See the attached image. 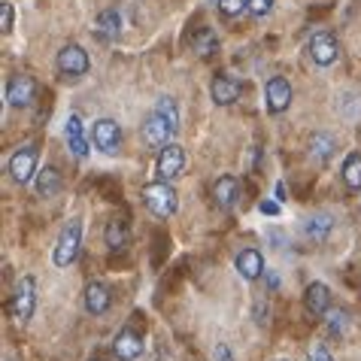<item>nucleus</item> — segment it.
Instances as JSON below:
<instances>
[{
    "instance_id": "nucleus-3",
    "label": "nucleus",
    "mask_w": 361,
    "mask_h": 361,
    "mask_svg": "<svg viewBox=\"0 0 361 361\" xmlns=\"http://www.w3.org/2000/svg\"><path fill=\"white\" fill-rule=\"evenodd\" d=\"M34 310H37V279L22 276L16 286V295H13V319L18 325H27Z\"/></svg>"
},
{
    "instance_id": "nucleus-21",
    "label": "nucleus",
    "mask_w": 361,
    "mask_h": 361,
    "mask_svg": "<svg viewBox=\"0 0 361 361\" xmlns=\"http://www.w3.org/2000/svg\"><path fill=\"white\" fill-rule=\"evenodd\" d=\"M97 34L109 39V43H116L118 34H122V16H118V9H104L97 16Z\"/></svg>"
},
{
    "instance_id": "nucleus-8",
    "label": "nucleus",
    "mask_w": 361,
    "mask_h": 361,
    "mask_svg": "<svg viewBox=\"0 0 361 361\" xmlns=\"http://www.w3.org/2000/svg\"><path fill=\"white\" fill-rule=\"evenodd\" d=\"M34 100H37V82H34V76L16 73V76L6 82V104H9V106L22 109V106H31Z\"/></svg>"
},
{
    "instance_id": "nucleus-36",
    "label": "nucleus",
    "mask_w": 361,
    "mask_h": 361,
    "mask_svg": "<svg viewBox=\"0 0 361 361\" xmlns=\"http://www.w3.org/2000/svg\"><path fill=\"white\" fill-rule=\"evenodd\" d=\"M92 361H104V358H92Z\"/></svg>"
},
{
    "instance_id": "nucleus-22",
    "label": "nucleus",
    "mask_w": 361,
    "mask_h": 361,
    "mask_svg": "<svg viewBox=\"0 0 361 361\" xmlns=\"http://www.w3.org/2000/svg\"><path fill=\"white\" fill-rule=\"evenodd\" d=\"M192 46L200 58H209V55L219 52V37H216L213 27H200V31L192 37Z\"/></svg>"
},
{
    "instance_id": "nucleus-15",
    "label": "nucleus",
    "mask_w": 361,
    "mask_h": 361,
    "mask_svg": "<svg viewBox=\"0 0 361 361\" xmlns=\"http://www.w3.org/2000/svg\"><path fill=\"white\" fill-rule=\"evenodd\" d=\"M240 94H243V85L237 82V79H231V76H216L213 79V85H209V97L216 100L219 106H231V104H237Z\"/></svg>"
},
{
    "instance_id": "nucleus-16",
    "label": "nucleus",
    "mask_w": 361,
    "mask_h": 361,
    "mask_svg": "<svg viewBox=\"0 0 361 361\" xmlns=\"http://www.w3.org/2000/svg\"><path fill=\"white\" fill-rule=\"evenodd\" d=\"M82 304H85V313H92V316H104L109 304H113V292L104 286V283H88L85 286V298H82Z\"/></svg>"
},
{
    "instance_id": "nucleus-38",
    "label": "nucleus",
    "mask_w": 361,
    "mask_h": 361,
    "mask_svg": "<svg viewBox=\"0 0 361 361\" xmlns=\"http://www.w3.org/2000/svg\"><path fill=\"white\" fill-rule=\"evenodd\" d=\"M6 361H9V358H6Z\"/></svg>"
},
{
    "instance_id": "nucleus-20",
    "label": "nucleus",
    "mask_w": 361,
    "mask_h": 361,
    "mask_svg": "<svg viewBox=\"0 0 361 361\" xmlns=\"http://www.w3.org/2000/svg\"><path fill=\"white\" fill-rule=\"evenodd\" d=\"M334 152H337V140L331 137V134H313L310 137V155L316 158L319 164H328L331 158H334Z\"/></svg>"
},
{
    "instance_id": "nucleus-32",
    "label": "nucleus",
    "mask_w": 361,
    "mask_h": 361,
    "mask_svg": "<svg viewBox=\"0 0 361 361\" xmlns=\"http://www.w3.org/2000/svg\"><path fill=\"white\" fill-rule=\"evenodd\" d=\"M213 361H237V358L231 355L228 343H216V346H213Z\"/></svg>"
},
{
    "instance_id": "nucleus-10",
    "label": "nucleus",
    "mask_w": 361,
    "mask_h": 361,
    "mask_svg": "<svg viewBox=\"0 0 361 361\" xmlns=\"http://www.w3.org/2000/svg\"><path fill=\"white\" fill-rule=\"evenodd\" d=\"M264 97L270 113H286L288 104H292V82L286 76H270L264 85Z\"/></svg>"
},
{
    "instance_id": "nucleus-9",
    "label": "nucleus",
    "mask_w": 361,
    "mask_h": 361,
    "mask_svg": "<svg viewBox=\"0 0 361 361\" xmlns=\"http://www.w3.org/2000/svg\"><path fill=\"white\" fill-rule=\"evenodd\" d=\"M185 167V149L176 146V143H167L164 149H158V161H155V170H158V179H176L183 173Z\"/></svg>"
},
{
    "instance_id": "nucleus-35",
    "label": "nucleus",
    "mask_w": 361,
    "mask_h": 361,
    "mask_svg": "<svg viewBox=\"0 0 361 361\" xmlns=\"http://www.w3.org/2000/svg\"><path fill=\"white\" fill-rule=\"evenodd\" d=\"M276 200H286V185H283V183L276 185Z\"/></svg>"
},
{
    "instance_id": "nucleus-27",
    "label": "nucleus",
    "mask_w": 361,
    "mask_h": 361,
    "mask_svg": "<svg viewBox=\"0 0 361 361\" xmlns=\"http://www.w3.org/2000/svg\"><path fill=\"white\" fill-rule=\"evenodd\" d=\"M64 137H67V140H73V137H85V131H82V118H79L76 113H73V116H67Z\"/></svg>"
},
{
    "instance_id": "nucleus-13",
    "label": "nucleus",
    "mask_w": 361,
    "mask_h": 361,
    "mask_svg": "<svg viewBox=\"0 0 361 361\" xmlns=\"http://www.w3.org/2000/svg\"><path fill=\"white\" fill-rule=\"evenodd\" d=\"M240 192H243V185H240V179L231 176V173H222L213 183V200H216V207H222V209L234 207L240 200Z\"/></svg>"
},
{
    "instance_id": "nucleus-11",
    "label": "nucleus",
    "mask_w": 361,
    "mask_h": 361,
    "mask_svg": "<svg viewBox=\"0 0 361 361\" xmlns=\"http://www.w3.org/2000/svg\"><path fill=\"white\" fill-rule=\"evenodd\" d=\"M113 355L118 361H134V358H140V355H143V334L134 331V328H122L116 334V340H113Z\"/></svg>"
},
{
    "instance_id": "nucleus-28",
    "label": "nucleus",
    "mask_w": 361,
    "mask_h": 361,
    "mask_svg": "<svg viewBox=\"0 0 361 361\" xmlns=\"http://www.w3.org/2000/svg\"><path fill=\"white\" fill-rule=\"evenodd\" d=\"M0 31L4 34L13 31V4H6V0L0 4Z\"/></svg>"
},
{
    "instance_id": "nucleus-26",
    "label": "nucleus",
    "mask_w": 361,
    "mask_h": 361,
    "mask_svg": "<svg viewBox=\"0 0 361 361\" xmlns=\"http://www.w3.org/2000/svg\"><path fill=\"white\" fill-rule=\"evenodd\" d=\"M155 109H158V113H161L164 118H170V122H173V125L179 128V106H176V100H173V97H161V100H158V104H155Z\"/></svg>"
},
{
    "instance_id": "nucleus-33",
    "label": "nucleus",
    "mask_w": 361,
    "mask_h": 361,
    "mask_svg": "<svg viewBox=\"0 0 361 361\" xmlns=\"http://www.w3.org/2000/svg\"><path fill=\"white\" fill-rule=\"evenodd\" d=\"M258 209H262L264 216H276V213H279V207L274 204V200H262V204H258Z\"/></svg>"
},
{
    "instance_id": "nucleus-25",
    "label": "nucleus",
    "mask_w": 361,
    "mask_h": 361,
    "mask_svg": "<svg viewBox=\"0 0 361 361\" xmlns=\"http://www.w3.org/2000/svg\"><path fill=\"white\" fill-rule=\"evenodd\" d=\"M249 9V0H219V13L225 18H237Z\"/></svg>"
},
{
    "instance_id": "nucleus-1",
    "label": "nucleus",
    "mask_w": 361,
    "mask_h": 361,
    "mask_svg": "<svg viewBox=\"0 0 361 361\" xmlns=\"http://www.w3.org/2000/svg\"><path fill=\"white\" fill-rule=\"evenodd\" d=\"M143 204L155 219H170L176 213L179 200H176V188L167 183V179H158V183H149L143 188Z\"/></svg>"
},
{
    "instance_id": "nucleus-12",
    "label": "nucleus",
    "mask_w": 361,
    "mask_h": 361,
    "mask_svg": "<svg viewBox=\"0 0 361 361\" xmlns=\"http://www.w3.org/2000/svg\"><path fill=\"white\" fill-rule=\"evenodd\" d=\"M310 58L319 67H331L340 58V43L334 34H316L310 39Z\"/></svg>"
},
{
    "instance_id": "nucleus-18",
    "label": "nucleus",
    "mask_w": 361,
    "mask_h": 361,
    "mask_svg": "<svg viewBox=\"0 0 361 361\" xmlns=\"http://www.w3.org/2000/svg\"><path fill=\"white\" fill-rule=\"evenodd\" d=\"M331 231H334V216H328V213H313V216L304 219V234L313 240V243H325Z\"/></svg>"
},
{
    "instance_id": "nucleus-23",
    "label": "nucleus",
    "mask_w": 361,
    "mask_h": 361,
    "mask_svg": "<svg viewBox=\"0 0 361 361\" xmlns=\"http://www.w3.org/2000/svg\"><path fill=\"white\" fill-rule=\"evenodd\" d=\"M104 243L113 249V252H118V249H125L128 246V228H125V222H118V219H113V222L106 225V231H104Z\"/></svg>"
},
{
    "instance_id": "nucleus-37",
    "label": "nucleus",
    "mask_w": 361,
    "mask_h": 361,
    "mask_svg": "<svg viewBox=\"0 0 361 361\" xmlns=\"http://www.w3.org/2000/svg\"><path fill=\"white\" fill-rule=\"evenodd\" d=\"M276 361H288V358H276Z\"/></svg>"
},
{
    "instance_id": "nucleus-19",
    "label": "nucleus",
    "mask_w": 361,
    "mask_h": 361,
    "mask_svg": "<svg viewBox=\"0 0 361 361\" xmlns=\"http://www.w3.org/2000/svg\"><path fill=\"white\" fill-rule=\"evenodd\" d=\"M34 188H37V195H39V197H55L58 192H61V173H58L55 167H43V170H37V176H34Z\"/></svg>"
},
{
    "instance_id": "nucleus-34",
    "label": "nucleus",
    "mask_w": 361,
    "mask_h": 361,
    "mask_svg": "<svg viewBox=\"0 0 361 361\" xmlns=\"http://www.w3.org/2000/svg\"><path fill=\"white\" fill-rule=\"evenodd\" d=\"M264 276H267V286H270V288L279 286V276H276V274H264Z\"/></svg>"
},
{
    "instance_id": "nucleus-4",
    "label": "nucleus",
    "mask_w": 361,
    "mask_h": 361,
    "mask_svg": "<svg viewBox=\"0 0 361 361\" xmlns=\"http://www.w3.org/2000/svg\"><path fill=\"white\" fill-rule=\"evenodd\" d=\"M37 161H39V152H37L34 143L16 149L13 158H9V176H13V183H18V185L31 183L37 176Z\"/></svg>"
},
{
    "instance_id": "nucleus-17",
    "label": "nucleus",
    "mask_w": 361,
    "mask_h": 361,
    "mask_svg": "<svg viewBox=\"0 0 361 361\" xmlns=\"http://www.w3.org/2000/svg\"><path fill=\"white\" fill-rule=\"evenodd\" d=\"M304 307L310 310V316H325L331 310V288L325 283H310L304 292Z\"/></svg>"
},
{
    "instance_id": "nucleus-31",
    "label": "nucleus",
    "mask_w": 361,
    "mask_h": 361,
    "mask_svg": "<svg viewBox=\"0 0 361 361\" xmlns=\"http://www.w3.org/2000/svg\"><path fill=\"white\" fill-rule=\"evenodd\" d=\"M307 361H334V355H331L328 349H325L322 343H319V346H313V349L307 353Z\"/></svg>"
},
{
    "instance_id": "nucleus-14",
    "label": "nucleus",
    "mask_w": 361,
    "mask_h": 361,
    "mask_svg": "<svg viewBox=\"0 0 361 361\" xmlns=\"http://www.w3.org/2000/svg\"><path fill=\"white\" fill-rule=\"evenodd\" d=\"M234 264H237V274L243 279H249V283H255V279H262L267 274V270H264V255L258 252V249H252V246L243 249V252L237 255Z\"/></svg>"
},
{
    "instance_id": "nucleus-5",
    "label": "nucleus",
    "mask_w": 361,
    "mask_h": 361,
    "mask_svg": "<svg viewBox=\"0 0 361 361\" xmlns=\"http://www.w3.org/2000/svg\"><path fill=\"white\" fill-rule=\"evenodd\" d=\"M88 67H92V58H88V52L79 43L61 46V52H58V70H61L64 76L79 79L88 73Z\"/></svg>"
},
{
    "instance_id": "nucleus-29",
    "label": "nucleus",
    "mask_w": 361,
    "mask_h": 361,
    "mask_svg": "<svg viewBox=\"0 0 361 361\" xmlns=\"http://www.w3.org/2000/svg\"><path fill=\"white\" fill-rule=\"evenodd\" d=\"M67 149L73 152L76 158H85L88 155V140L85 137H73V140H67Z\"/></svg>"
},
{
    "instance_id": "nucleus-24",
    "label": "nucleus",
    "mask_w": 361,
    "mask_h": 361,
    "mask_svg": "<svg viewBox=\"0 0 361 361\" xmlns=\"http://www.w3.org/2000/svg\"><path fill=\"white\" fill-rule=\"evenodd\" d=\"M343 183L353 188V192H361V155L349 152L343 161Z\"/></svg>"
},
{
    "instance_id": "nucleus-2",
    "label": "nucleus",
    "mask_w": 361,
    "mask_h": 361,
    "mask_svg": "<svg viewBox=\"0 0 361 361\" xmlns=\"http://www.w3.org/2000/svg\"><path fill=\"white\" fill-rule=\"evenodd\" d=\"M79 246H82V222L79 219H70V222L61 228V234L55 240L52 249V262L55 267H70L79 255Z\"/></svg>"
},
{
    "instance_id": "nucleus-30",
    "label": "nucleus",
    "mask_w": 361,
    "mask_h": 361,
    "mask_svg": "<svg viewBox=\"0 0 361 361\" xmlns=\"http://www.w3.org/2000/svg\"><path fill=\"white\" fill-rule=\"evenodd\" d=\"M249 9L262 18V16H267L270 9H274V0H249Z\"/></svg>"
},
{
    "instance_id": "nucleus-6",
    "label": "nucleus",
    "mask_w": 361,
    "mask_h": 361,
    "mask_svg": "<svg viewBox=\"0 0 361 361\" xmlns=\"http://www.w3.org/2000/svg\"><path fill=\"white\" fill-rule=\"evenodd\" d=\"M179 131V128L170 122V118H164L158 109H152V116L146 118V125H143V140L152 149H164L167 143H173V134Z\"/></svg>"
},
{
    "instance_id": "nucleus-7",
    "label": "nucleus",
    "mask_w": 361,
    "mask_h": 361,
    "mask_svg": "<svg viewBox=\"0 0 361 361\" xmlns=\"http://www.w3.org/2000/svg\"><path fill=\"white\" fill-rule=\"evenodd\" d=\"M92 143L100 149L104 155H116L122 149V128L113 118H97L92 128Z\"/></svg>"
}]
</instances>
